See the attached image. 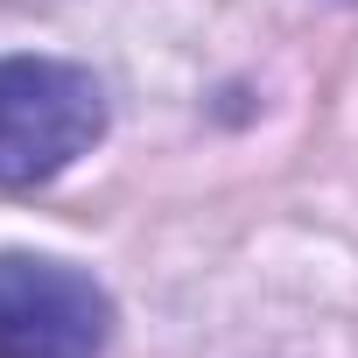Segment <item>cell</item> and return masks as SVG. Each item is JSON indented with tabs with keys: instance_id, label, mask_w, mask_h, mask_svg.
Listing matches in <instances>:
<instances>
[{
	"instance_id": "1",
	"label": "cell",
	"mask_w": 358,
	"mask_h": 358,
	"mask_svg": "<svg viewBox=\"0 0 358 358\" xmlns=\"http://www.w3.org/2000/svg\"><path fill=\"white\" fill-rule=\"evenodd\" d=\"M106 134V92L64 57H0V183L29 190L64 176Z\"/></svg>"
},
{
	"instance_id": "2",
	"label": "cell",
	"mask_w": 358,
	"mask_h": 358,
	"mask_svg": "<svg viewBox=\"0 0 358 358\" xmlns=\"http://www.w3.org/2000/svg\"><path fill=\"white\" fill-rule=\"evenodd\" d=\"M113 330L106 288L43 253H0V358H92Z\"/></svg>"
}]
</instances>
